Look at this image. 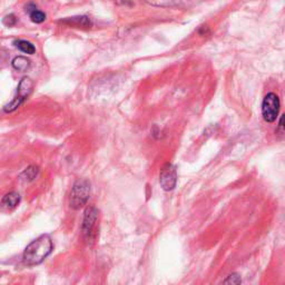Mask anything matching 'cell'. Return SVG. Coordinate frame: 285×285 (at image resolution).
Returning <instances> with one entry per match:
<instances>
[{"mask_svg":"<svg viewBox=\"0 0 285 285\" xmlns=\"http://www.w3.org/2000/svg\"><path fill=\"white\" fill-rule=\"evenodd\" d=\"M159 183L164 191H173L177 184V173L174 165L166 164L162 168L159 174Z\"/></svg>","mask_w":285,"mask_h":285,"instance_id":"5b68a950","label":"cell"},{"mask_svg":"<svg viewBox=\"0 0 285 285\" xmlns=\"http://www.w3.org/2000/svg\"><path fill=\"white\" fill-rule=\"evenodd\" d=\"M14 44H15V46L19 49V51H22L25 54L33 55L35 54V52H36V48H35L34 45L27 41H16Z\"/></svg>","mask_w":285,"mask_h":285,"instance_id":"7c38bea8","label":"cell"},{"mask_svg":"<svg viewBox=\"0 0 285 285\" xmlns=\"http://www.w3.org/2000/svg\"><path fill=\"white\" fill-rule=\"evenodd\" d=\"M13 67L18 72H27L29 67H31V61L24 56H17L14 58L13 61Z\"/></svg>","mask_w":285,"mask_h":285,"instance_id":"8fae6325","label":"cell"},{"mask_svg":"<svg viewBox=\"0 0 285 285\" xmlns=\"http://www.w3.org/2000/svg\"><path fill=\"white\" fill-rule=\"evenodd\" d=\"M54 245L48 235H42L28 245L25 249L23 259L28 266H34L43 263V261L52 254Z\"/></svg>","mask_w":285,"mask_h":285,"instance_id":"6da1fadb","label":"cell"},{"mask_svg":"<svg viewBox=\"0 0 285 285\" xmlns=\"http://www.w3.org/2000/svg\"><path fill=\"white\" fill-rule=\"evenodd\" d=\"M64 25H68L72 27H79V28H87L92 26V22L87 16H77V17H71L66 19H62L59 21Z\"/></svg>","mask_w":285,"mask_h":285,"instance_id":"ba28073f","label":"cell"},{"mask_svg":"<svg viewBox=\"0 0 285 285\" xmlns=\"http://www.w3.org/2000/svg\"><path fill=\"white\" fill-rule=\"evenodd\" d=\"M224 283L225 284H239V283H242V279L237 274H232V275H228L227 278L224 281Z\"/></svg>","mask_w":285,"mask_h":285,"instance_id":"5bb4252c","label":"cell"},{"mask_svg":"<svg viewBox=\"0 0 285 285\" xmlns=\"http://www.w3.org/2000/svg\"><path fill=\"white\" fill-rule=\"evenodd\" d=\"M278 131L281 132V134L284 133V117L282 116L281 119H279V123H278Z\"/></svg>","mask_w":285,"mask_h":285,"instance_id":"2e32d148","label":"cell"},{"mask_svg":"<svg viewBox=\"0 0 285 285\" xmlns=\"http://www.w3.org/2000/svg\"><path fill=\"white\" fill-rule=\"evenodd\" d=\"M21 202V195L16 192L8 193L6 196L3 198V205L7 208H14Z\"/></svg>","mask_w":285,"mask_h":285,"instance_id":"30bf717a","label":"cell"},{"mask_svg":"<svg viewBox=\"0 0 285 285\" xmlns=\"http://www.w3.org/2000/svg\"><path fill=\"white\" fill-rule=\"evenodd\" d=\"M91 195V184L87 181H77L75 183L69 197V204L74 209H79L86 205Z\"/></svg>","mask_w":285,"mask_h":285,"instance_id":"7a4b0ae2","label":"cell"},{"mask_svg":"<svg viewBox=\"0 0 285 285\" xmlns=\"http://www.w3.org/2000/svg\"><path fill=\"white\" fill-rule=\"evenodd\" d=\"M281 107L279 98L276 94L268 93L264 97L262 103V116L266 123H274L276 121L277 115Z\"/></svg>","mask_w":285,"mask_h":285,"instance_id":"3957f363","label":"cell"},{"mask_svg":"<svg viewBox=\"0 0 285 285\" xmlns=\"http://www.w3.org/2000/svg\"><path fill=\"white\" fill-rule=\"evenodd\" d=\"M115 2H116L117 4H123V5H125L126 3H128V0H115Z\"/></svg>","mask_w":285,"mask_h":285,"instance_id":"e0dca14e","label":"cell"},{"mask_svg":"<svg viewBox=\"0 0 285 285\" xmlns=\"http://www.w3.org/2000/svg\"><path fill=\"white\" fill-rule=\"evenodd\" d=\"M98 218V211L96 207H88L85 211V216L83 221V232L86 236H91L93 233V229L95 227V224L97 222Z\"/></svg>","mask_w":285,"mask_h":285,"instance_id":"52a82bcc","label":"cell"},{"mask_svg":"<svg viewBox=\"0 0 285 285\" xmlns=\"http://www.w3.org/2000/svg\"><path fill=\"white\" fill-rule=\"evenodd\" d=\"M26 11H27V13H29V16H31V19H32L33 23L42 24L46 21V15H45L43 12L38 11L37 7L35 6L34 4L28 5Z\"/></svg>","mask_w":285,"mask_h":285,"instance_id":"9c48e42d","label":"cell"},{"mask_svg":"<svg viewBox=\"0 0 285 285\" xmlns=\"http://www.w3.org/2000/svg\"><path fill=\"white\" fill-rule=\"evenodd\" d=\"M4 25H6L7 27H13L16 25L17 23V18L14 16V15H8V16H6L4 18V21H3Z\"/></svg>","mask_w":285,"mask_h":285,"instance_id":"9a60e30c","label":"cell"},{"mask_svg":"<svg viewBox=\"0 0 285 285\" xmlns=\"http://www.w3.org/2000/svg\"><path fill=\"white\" fill-rule=\"evenodd\" d=\"M37 174H38V167L31 166L24 172L23 176H25V178L28 179V181H32V179H34L35 177L37 176Z\"/></svg>","mask_w":285,"mask_h":285,"instance_id":"4fadbf2b","label":"cell"},{"mask_svg":"<svg viewBox=\"0 0 285 285\" xmlns=\"http://www.w3.org/2000/svg\"><path fill=\"white\" fill-rule=\"evenodd\" d=\"M206 0H148V3L153 6L166 7V8H185L193 7L202 4Z\"/></svg>","mask_w":285,"mask_h":285,"instance_id":"8992f818","label":"cell"},{"mask_svg":"<svg viewBox=\"0 0 285 285\" xmlns=\"http://www.w3.org/2000/svg\"><path fill=\"white\" fill-rule=\"evenodd\" d=\"M33 87H34V83L32 79L29 77H24L21 81V83H19L17 96L15 97L8 105L5 106V112L11 113V112L16 111V109L24 103L25 99L31 95Z\"/></svg>","mask_w":285,"mask_h":285,"instance_id":"277c9868","label":"cell"}]
</instances>
